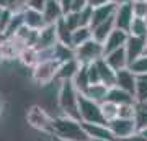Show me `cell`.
I'll return each instance as SVG.
<instances>
[{
	"mask_svg": "<svg viewBox=\"0 0 147 141\" xmlns=\"http://www.w3.org/2000/svg\"><path fill=\"white\" fill-rule=\"evenodd\" d=\"M53 136L65 141H88L84 123L77 118L57 115L53 118Z\"/></svg>",
	"mask_w": 147,
	"mask_h": 141,
	"instance_id": "1",
	"label": "cell"
},
{
	"mask_svg": "<svg viewBox=\"0 0 147 141\" xmlns=\"http://www.w3.org/2000/svg\"><path fill=\"white\" fill-rule=\"evenodd\" d=\"M79 99L80 92L75 89L72 80L69 82H61L57 90V107L61 110V115L72 116L80 120L79 115Z\"/></svg>",
	"mask_w": 147,
	"mask_h": 141,
	"instance_id": "2",
	"label": "cell"
},
{
	"mask_svg": "<svg viewBox=\"0 0 147 141\" xmlns=\"http://www.w3.org/2000/svg\"><path fill=\"white\" fill-rule=\"evenodd\" d=\"M79 115L82 123H106L101 104L85 97L84 94H80L79 99Z\"/></svg>",
	"mask_w": 147,
	"mask_h": 141,
	"instance_id": "3",
	"label": "cell"
},
{
	"mask_svg": "<svg viewBox=\"0 0 147 141\" xmlns=\"http://www.w3.org/2000/svg\"><path fill=\"white\" fill-rule=\"evenodd\" d=\"M75 58L79 59L80 64L88 66V64H93L105 58V48L96 40H90L88 43H85L75 49Z\"/></svg>",
	"mask_w": 147,
	"mask_h": 141,
	"instance_id": "4",
	"label": "cell"
},
{
	"mask_svg": "<svg viewBox=\"0 0 147 141\" xmlns=\"http://www.w3.org/2000/svg\"><path fill=\"white\" fill-rule=\"evenodd\" d=\"M53 118L44 108L39 105H33L26 112V121L28 125L33 126L34 130L42 131V133H51L53 135Z\"/></svg>",
	"mask_w": 147,
	"mask_h": 141,
	"instance_id": "5",
	"label": "cell"
},
{
	"mask_svg": "<svg viewBox=\"0 0 147 141\" xmlns=\"http://www.w3.org/2000/svg\"><path fill=\"white\" fill-rule=\"evenodd\" d=\"M57 67H59V63H56V61L38 63L31 69V77L34 80V84H39V85L53 84V80H56V77H57Z\"/></svg>",
	"mask_w": 147,
	"mask_h": 141,
	"instance_id": "6",
	"label": "cell"
},
{
	"mask_svg": "<svg viewBox=\"0 0 147 141\" xmlns=\"http://www.w3.org/2000/svg\"><path fill=\"white\" fill-rule=\"evenodd\" d=\"M108 126H110L111 133L115 135L116 141L121 140V138H126V136L132 135V133H136V131L139 130L134 118H121V116L111 120L110 123H108Z\"/></svg>",
	"mask_w": 147,
	"mask_h": 141,
	"instance_id": "7",
	"label": "cell"
},
{
	"mask_svg": "<svg viewBox=\"0 0 147 141\" xmlns=\"http://www.w3.org/2000/svg\"><path fill=\"white\" fill-rule=\"evenodd\" d=\"M124 49H126L127 59H129V66H131L136 59H139L141 56L146 54L147 38H137V36H131V35H129V40H127Z\"/></svg>",
	"mask_w": 147,
	"mask_h": 141,
	"instance_id": "8",
	"label": "cell"
},
{
	"mask_svg": "<svg viewBox=\"0 0 147 141\" xmlns=\"http://www.w3.org/2000/svg\"><path fill=\"white\" fill-rule=\"evenodd\" d=\"M134 18H136V16H134V12H132V3H126V5L116 7V12H115L116 28H119L123 31L129 33V28H131Z\"/></svg>",
	"mask_w": 147,
	"mask_h": 141,
	"instance_id": "9",
	"label": "cell"
},
{
	"mask_svg": "<svg viewBox=\"0 0 147 141\" xmlns=\"http://www.w3.org/2000/svg\"><path fill=\"white\" fill-rule=\"evenodd\" d=\"M84 64L79 63V59L74 58V59H69L65 63H61L57 67V77L56 80L57 82H69V80H74V77L77 76V72L80 71Z\"/></svg>",
	"mask_w": 147,
	"mask_h": 141,
	"instance_id": "10",
	"label": "cell"
},
{
	"mask_svg": "<svg viewBox=\"0 0 147 141\" xmlns=\"http://www.w3.org/2000/svg\"><path fill=\"white\" fill-rule=\"evenodd\" d=\"M57 43H59V36H57V28H56V25H46L39 31L36 49H51Z\"/></svg>",
	"mask_w": 147,
	"mask_h": 141,
	"instance_id": "11",
	"label": "cell"
},
{
	"mask_svg": "<svg viewBox=\"0 0 147 141\" xmlns=\"http://www.w3.org/2000/svg\"><path fill=\"white\" fill-rule=\"evenodd\" d=\"M42 15L46 18L47 25H56L65 16V12L59 0H47V3L42 8Z\"/></svg>",
	"mask_w": 147,
	"mask_h": 141,
	"instance_id": "12",
	"label": "cell"
},
{
	"mask_svg": "<svg viewBox=\"0 0 147 141\" xmlns=\"http://www.w3.org/2000/svg\"><path fill=\"white\" fill-rule=\"evenodd\" d=\"M127 40H129V33L127 31H123L119 28H115L111 35L108 36L105 43H103V48H105V54L111 51H116V49H121V48L126 46Z\"/></svg>",
	"mask_w": 147,
	"mask_h": 141,
	"instance_id": "13",
	"label": "cell"
},
{
	"mask_svg": "<svg viewBox=\"0 0 147 141\" xmlns=\"http://www.w3.org/2000/svg\"><path fill=\"white\" fill-rule=\"evenodd\" d=\"M137 79H139V77H137L136 74L132 72L129 67H126V69H123V71H118V72H116V84H115V85L134 95Z\"/></svg>",
	"mask_w": 147,
	"mask_h": 141,
	"instance_id": "14",
	"label": "cell"
},
{
	"mask_svg": "<svg viewBox=\"0 0 147 141\" xmlns=\"http://www.w3.org/2000/svg\"><path fill=\"white\" fill-rule=\"evenodd\" d=\"M23 18H25V26L30 28V30H34V31H41L42 28L47 25L42 12L30 8V7H26L23 10Z\"/></svg>",
	"mask_w": 147,
	"mask_h": 141,
	"instance_id": "15",
	"label": "cell"
},
{
	"mask_svg": "<svg viewBox=\"0 0 147 141\" xmlns=\"http://www.w3.org/2000/svg\"><path fill=\"white\" fill-rule=\"evenodd\" d=\"M84 126H85V131H87V135H88L90 140H92V138H98V140L116 141V138H115V135L111 133L108 123H84Z\"/></svg>",
	"mask_w": 147,
	"mask_h": 141,
	"instance_id": "16",
	"label": "cell"
},
{
	"mask_svg": "<svg viewBox=\"0 0 147 141\" xmlns=\"http://www.w3.org/2000/svg\"><path fill=\"white\" fill-rule=\"evenodd\" d=\"M105 61L110 64L111 67L115 69L116 72L118 71H123V69L129 67V59H127L126 49L121 48V49H116V51H111L108 54H105Z\"/></svg>",
	"mask_w": 147,
	"mask_h": 141,
	"instance_id": "17",
	"label": "cell"
},
{
	"mask_svg": "<svg viewBox=\"0 0 147 141\" xmlns=\"http://www.w3.org/2000/svg\"><path fill=\"white\" fill-rule=\"evenodd\" d=\"M115 12H116V7L113 3H106V5H101V7H96L93 8V13H92V23L90 26L93 28L96 25H101L105 21L115 18Z\"/></svg>",
	"mask_w": 147,
	"mask_h": 141,
	"instance_id": "18",
	"label": "cell"
},
{
	"mask_svg": "<svg viewBox=\"0 0 147 141\" xmlns=\"http://www.w3.org/2000/svg\"><path fill=\"white\" fill-rule=\"evenodd\" d=\"M96 69H98V76H100V82L105 84L106 87H113L116 84V71L111 67L110 64L105 61V58L96 61Z\"/></svg>",
	"mask_w": 147,
	"mask_h": 141,
	"instance_id": "19",
	"label": "cell"
},
{
	"mask_svg": "<svg viewBox=\"0 0 147 141\" xmlns=\"http://www.w3.org/2000/svg\"><path fill=\"white\" fill-rule=\"evenodd\" d=\"M106 100H110V102H113V104H116L118 107H121V105L136 104V99H134V95H132V94H129V92H126V90L119 89V87H116V85H113V87H110V90H108V97H106Z\"/></svg>",
	"mask_w": 147,
	"mask_h": 141,
	"instance_id": "20",
	"label": "cell"
},
{
	"mask_svg": "<svg viewBox=\"0 0 147 141\" xmlns=\"http://www.w3.org/2000/svg\"><path fill=\"white\" fill-rule=\"evenodd\" d=\"M116 28L115 25V18H111V20L105 21V23H101V25H96L92 28V33H93V40H96L98 43H103L108 40V36L111 35V31Z\"/></svg>",
	"mask_w": 147,
	"mask_h": 141,
	"instance_id": "21",
	"label": "cell"
},
{
	"mask_svg": "<svg viewBox=\"0 0 147 141\" xmlns=\"http://www.w3.org/2000/svg\"><path fill=\"white\" fill-rule=\"evenodd\" d=\"M108 90H110V87H106L105 84H90V87L84 92V95L98 104H103L108 97Z\"/></svg>",
	"mask_w": 147,
	"mask_h": 141,
	"instance_id": "22",
	"label": "cell"
},
{
	"mask_svg": "<svg viewBox=\"0 0 147 141\" xmlns=\"http://www.w3.org/2000/svg\"><path fill=\"white\" fill-rule=\"evenodd\" d=\"M53 58L56 63H65L69 59H74L75 58V49L72 46H67L64 43H57L56 46L53 48Z\"/></svg>",
	"mask_w": 147,
	"mask_h": 141,
	"instance_id": "23",
	"label": "cell"
},
{
	"mask_svg": "<svg viewBox=\"0 0 147 141\" xmlns=\"http://www.w3.org/2000/svg\"><path fill=\"white\" fill-rule=\"evenodd\" d=\"M93 40V33H92V26H80L72 33V48H80L82 44L88 43Z\"/></svg>",
	"mask_w": 147,
	"mask_h": 141,
	"instance_id": "24",
	"label": "cell"
},
{
	"mask_svg": "<svg viewBox=\"0 0 147 141\" xmlns=\"http://www.w3.org/2000/svg\"><path fill=\"white\" fill-rule=\"evenodd\" d=\"M18 61H20L25 67L33 69L38 64V49L36 48H23L18 56Z\"/></svg>",
	"mask_w": 147,
	"mask_h": 141,
	"instance_id": "25",
	"label": "cell"
},
{
	"mask_svg": "<svg viewBox=\"0 0 147 141\" xmlns=\"http://www.w3.org/2000/svg\"><path fill=\"white\" fill-rule=\"evenodd\" d=\"M74 85H75V89L79 90L80 94H84L85 90L90 87V76H88V69H87V66H82L80 67V71L77 72V76L74 77Z\"/></svg>",
	"mask_w": 147,
	"mask_h": 141,
	"instance_id": "26",
	"label": "cell"
},
{
	"mask_svg": "<svg viewBox=\"0 0 147 141\" xmlns=\"http://www.w3.org/2000/svg\"><path fill=\"white\" fill-rule=\"evenodd\" d=\"M25 26V18H23V12H15L13 16H11V21L8 28H7V33H5V38H13L16 33L20 31L21 28Z\"/></svg>",
	"mask_w": 147,
	"mask_h": 141,
	"instance_id": "27",
	"label": "cell"
},
{
	"mask_svg": "<svg viewBox=\"0 0 147 141\" xmlns=\"http://www.w3.org/2000/svg\"><path fill=\"white\" fill-rule=\"evenodd\" d=\"M129 35L137 38H147V20L146 18H134L131 28H129Z\"/></svg>",
	"mask_w": 147,
	"mask_h": 141,
	"instance_id": "28",
	"label": "cell"
},
{
	"mask_svg": "<svg viewBox=\"0 0 147 141\" xmlns=\"http://www.w3.org/2000/svg\"><path fill=\"white\" fill-rule=\"evenodd\" d=\"M101 110H103V116H105L106 123H110L111 120L118 118V115H119V107L116 104H113V102H110V100H105L101 104Z\"/></svg>",
	"mask_w": 147,
	"mask_h": 141,
	"instance_id": "29",
	"label": "cell"
},
{
	"mask_svg": "<svg viewBox=\"0 0 147 141\" xmlns=\"http://www.w3.org/2000/svg\"><path fill=\"white\" fill-rule=\"evenodd\" d=\"M134 120H136L139 130L147 128V102L136 104V116H134Z\"/></svg>",
	"mask_w": 147,
	"mask_h": 141,
	"instance_id": "30",
	"label": "cell"
},
{
	"mask_svg": "<svg viewBox=\"0 0 147 141\" xmlns=\"http://www.w3.org/2000/svg\"><path fill=\"white\" fill-rule=\"evenodd\" d=\"M134 99H136V104L147 102V80H144L142 77L137 79L136 90H134Z\"/></svg>",
	"mask_w": 147,
	"mask_h": 141,
	"instance_id": "31",
	"label": "cell"
},
{
	"mask_svg": "<svg viewBox=\"0 0 147 141\" xmlns=\"http://www.w3.org/2000/svg\"><path fill=\"white\" fill-rule=\"evenodd\" d=\"M129 69L136 74L137 77L146 76V74H147V52L144 54V56H141L139 59H136V61L129 66Z\"/></svg>",
	"mask_w": 147,
	"mask_h": 141,
	"instance_id": "32",
	"label": "cell"
},
{
	"mask_svg": "<svg viewBox=\"0 0 147 141\" xmlns=\"http://www.w3.org/2000/svg\"><path fill=\"white\" fill-rule=\"evenodd\" d=\"M64 21H65V25H67L72 31H75V30L80 28V26H84L82 25V18H80L79 12H69V13H65Z\"/></svg>",
	"mask_w": 147,
	"mask_h": 141,
	"instance_id": "33",
	"label": "cell"
},
{
	"mask_svg": "<svg viewBox=\"0 0 147 141\" xmlns=\"http://www.w3.org/2000/svg\"><path fill=\"white\" fill-rule=\"evenodd\" d=\"M28 0H0V7L3 8H11L13 12H23L26 8Z\"/></svg>",
	"mask_w": 147,
	"mask_h": 141,
	"instance_id": "34",
	"label": "cell"
},
{
	"mask_svg": "<svg viewBox=\"0 0 147 141\" xmlns=\"http://www.w3.org/2000/svg\"><path fill=\"white\" fill-rule=\"evenodd\" d=\"M13 13H15V12L11 10V8H3V10H2V15H0V33L3 35V38H5L7 28H8V25H10Z\"/></svg>",
	"mask_w": 147,
	"mask_h": 141,
	"instance_id": "35",
	"label": "cell"
},
{
	"mask_svg": "<svg viewBox=\"0 0 147 141\" xmlns=\"http://www.w3.org/2000/svg\"><path fill=\"white\" fill-rule=\"evenodd\" d=\"M132 12L136 18H146L147 16V0H139V2H131Z\"/></svg>",
	"mask_w": 147,
	"mask_h": 141,
	"instance_id": "36",
	"label": "cell"
},
{
	"mask_svg": "<svg viewBox=\"0 0 147 141\" xmlns=\"http://www.w3.org/2000/svg\"><path fill=\"white\" fill-rule=\"evenodd\" d=\"M118 141H147V138L144 136V133L141 130H137L136 133H132V135L126 136V138H121Z\"/></svg>",
	"mask_w": 147,
	"mask_h": 141,
	"instance_id": "37",
	"label": "cell"
},
{
	"mask_svg": "<svg viewBox=\"0 0 147 141\" xmlns=\"http://www.w3.org/2000/svg\"><path fill=\"white\" fill-rule=\"evenodd\" d=\"M46 3H47V0H28V2H26V7L42 12V8H44V5H46Z\"/></svg>",
	"mask_w": 147,
	"mask_h": 141,
	"instance_id": "38",
	"label": "cell"
},
{
	"mask_svg": "<svg viewBox=\"0 0 147 141\" xmlns=\"http://www.w3.org/2000/svg\"><path fill=\"white\" fill-rule=\"evenodd\" d=\"M88 7V0H74L72 3V10L70 12H82L84 8Z\"/></svg>",
	"mask_w": 147,
	"mask_h": 141,
	"instance_id": "39",
	"label": "cell"
},
{
	"mask_svg": "<svg viewBox=\"0 0 147 141\" xmlns=\"http://www.w3.org/2000/svg\"><path fill=\"white\" fill-rule=\"evenodd\" d=\"M61 2V5H62L64 12L65 13H69V12L72 10V3H74V0H59Z\"/></svg>",
	"mask_w": 147,
	"mask_h": 141,
	"instance_id": "40",
	"label": "cell"
},
{
	"mask_svg": "<svg viewBox=\"0 0 147 141\" xmlns=\"http://www.w3.org/2000/svg\"><path fill=\"white\" fill-rule=\"evenodd\" d=\"M106 3H110L108 0H88V5L96 8V7H101V5H106Z\"/></svg>",
	"mask_w": 147,
	"mask_h": 141,
	"instance_id": "41",
	"label": "cell"
},
{
	"mask_svg": "<svg viewBox=\"0 0 147 141\" xmlns=\"http://www.w3.org/2000/svg\"><path fill=\"white\" fill-rule=\"evenodd\" d=\"M110 3H113L115 7H121V5H126V3H131V0H108Z\"/></svg>",
	"mask_w": 147,
	"mask_h": 141,
	"instance_id": "42",
	"label": "cell"
},
{
	"mask_svg": "<svg viewBox=\"0 0 147 141\" xmlns=\"http://www.w3.org/2000/svg\"><path fill=\"white\" fill-rule=\"evenodd\" d=\"M90 141H113V140H98V138H92Z\"/></svg>",
	"mask_w": 147,
	"mask_h": 141,
	"instance_id": "43",
	"label": "cell"
},
{
	"mask_svg": "<svg viewBox=\"0 0 147 141\" xmlns=\"http://www.w3.org/2000/svg\"><path fill=\"white\" fill-rule=\"evenodd\" d=\"M5 59H3V54H2V51H0V66H2V63H3Z\"/></svg>",
	"mask_w": 147,
	"mask_h": 141,
	"instance_id": "44",
	"label": "cell"
},
{
	"mask_svg": "<svg viewBox=\"0 0 147 141\" xmlns=\"http://www.w3.org/2000/svg\"><path fill=\"white\" fill-rule=\"evenodd\" d=\"M53 141H65V140H61V138H56V136H53Z\"/></svg>",
	"mask_w": 147,
	"mask_h": 141,
	"instance_id": "45",
	"label": "cell"
},
{
	"mask_svg": "<svg viewBox=\"0 0 147 141\" xmlns=\"http://www.w3.org/2000/svg\"><path fill=\"white\" fill-rule=\"evenodd\" d=\"M142 131V133H144V136H146V138H147V128H144V130H141Z\"/></svg>",
	"mask_w": 147,
	"mask_h": 141,
	"instance_id": "46",
	"label": "cell"
},
{
	"mask_svg": "<svg viewBox=\"0 0 147 141\" xmlns=\"http://www.w3.org/2000/svg\"><path fill=\"white\" fill-rule=\"evenodd\" d=\"M3 41V35H2V33H0V43Z\"/></svg>",
	"mask_w": 147,
	"mask_h": 141,
	"instance_id": "47",
	"label": "cell"
},
{
	"mask_svg": "<svg viewBox=\"0 0 147 141\" xmlns=\"http://www.w3.org/2000/svg\"><path fill=\"white\" fill-rule=\"evenodd\" d=\"M141 77L144 79V80H147V74H146V76H141Z\"/></svg>",
	"mask_w": 147,
	"mask_h": 141,
	"instance_id": "48",
	"label": "cell"
},
{
	"mask_svg": "<svg viewBox=\"0 0 147 141\" xmlns=\"http://www.w3.org/2000/svg\"><path fill=\"white\" fill-rule=\"evenodd\" d=\"M2 10H3V7H0V15H2Z\"/></svg>",
	"mask_w": 147,
	"mask_h": 141,
	"instance_id": "49",
	"label": "cell"
},
{
	"mask_svg": "<svg viewBox=\"0 0 147 141\" xmlns=\"http://www.w3.org/2000/svg\"><path fill=\"white\" fill-rule=\"evenodd\" d=\"M0 113H2V104H0Z\"/></svg>",
	"mask_w": 147,
	"mask_h": 141,
	"instance_id": "50",
	"label": "cell"
},
{
	"mask_svg": "<svg viewBox=\"0 0 147 141\" xmlns=\"http://www.w3.org/2000/svg\"><path fill=\"white\" fill-rule=\"evenodd\" d=\"M131 2H139V0H131Z\"/></svg>",
	"mask_w": 147,
	"mask_h": 141,
	"instance_id": "51",
	"label": "cell"
},
{
	"mask_svg": "<svg viewBox=\"0 0 147 141\" xmlns=\"http://www.w3.org/2000/svg\"><path fill=\"white\" fill-rule=\"evenodd\" d=\"M146 20H147V16H146Z\"/></svg>",
	"mask_w": 147,
	"mask_h": 141,
	"instance_id": "52",
	"label": "cell"
},
{
	"mask_svg": "<svg viewBox=\"0 0 147 141\" xmlns=\"http://www.w3.org/2000/svg\"><path fill=\"white\" fill-rule=\"evenodd\" d=\"M146 52H147V51H146Z\"/></svg>",
	"mask_w": 147,
	"mask_h": 141,
	"instance_id": "53",
	"label": "cell"
}]
</instances>
